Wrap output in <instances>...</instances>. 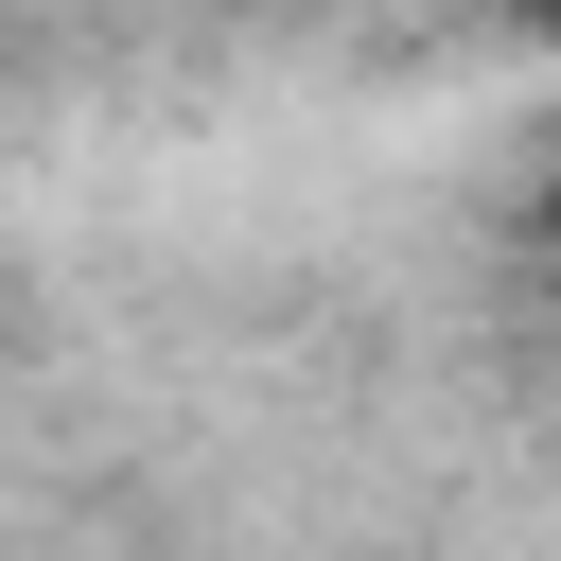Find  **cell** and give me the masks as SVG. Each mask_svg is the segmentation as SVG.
I'll use <instances>...</instances> for the list:
<instances>
[{
	"label": "cell",
	"mask_w": 561,
	"mask_h": 561,
	"mask_svg": "<svg viewBox=\"0 0 561 561\" xmlns=\"http://www.w3.org/2000/svg\"><path fill=\"white\" fill-rule=\"evenodd\" d=\"M543 228H561V193H543Z\"/></svg>",
	"instance_id": "6da1fadb"
}]
</instances>
